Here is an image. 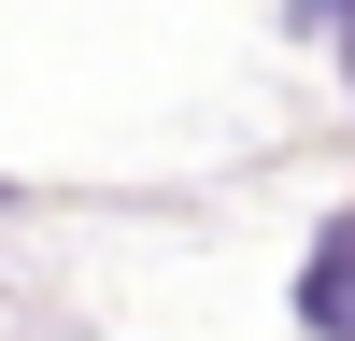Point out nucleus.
<instances>
[{
    "instance_id": "nucleus-1",
    "label": "nucleus",
    "mask_w": 355,
    "mask_h": 341,
    "mask_svg": "<svg viewBox=\"0 0 355 341\" xmlns=\"http://www.w3.org/2000/svg\"><path fill=\"white\" fill-rule=\"evenodd\" d=\"M299 327L313 341H355V213L313 242V284H299Z\"/></svg>"
},
{
    "instance_id": "nucleus-2",
    "label": "nucleus",
    "mask_w": 355,
    "mask_h": 341,
    "mask_svg": "<svg viewBox=\"0 0 355 341\" xmlns=\"http://www.w3.org/2000/svg\"><path fill=\"white\" fill-rule=\"evenodd\" d=\"M341 71H355V15H341Z\"/></svg>"
}]
</instances>
